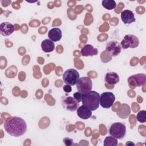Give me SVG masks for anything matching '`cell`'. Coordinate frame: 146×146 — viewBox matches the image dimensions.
<instances>
[{
    "label": "cell",
    "instance_id": "2e32d148",
    "mask_svg": "<svg viewBox=\"0 0 146 146\" xmlns=\"http://www.w3.org/2000/svg\"><path fill=\"white\" fill-rule=\"evenodd\" d=\"M105 81L110 84H115L119 82V76L115 72H107L105 76Z\"/></svg>",
    "mask_w": 146,
    "mask_h": 146
},
{
    "label": "cell",
    "instance_id": "d6986e66",
    "mask_svg": "<svg viewBox=\"0 0 146 146\" xmlns=\"http://www.w3.org/2000/svg\"><path fill=\"white\" fill-rule=\"evenodd\" d=\"M117 143H118L117 139L111 136H107L104 139L103 145L104 146H116L117 145Z\"/></svg>",
    "mask_w": 146,
    "mask_h": 146
},
{
    "label": "cell",
    "instance_id": "ba28073f",
    "mask_svg": "<svg viewBox=\"0 0 146 146\" xmlns=\"http://www.w3.org/2000/svg\"><path fill=\"white\" fill-rule=\"evenodd\" d=\"M115 100V95L111 92H105L100 95L99 104L103 108L108 109L111 107Z\"/></svg>",
    "mask_w": 146,
    "mask_h": 146
},
{
    "label": "cell",
    "instance_id": "603a6c76",
    "mask_svg": "<svg viewBox=\"0 0 146 146\" xmlns=\"http://www.w3.org/2000/svg\"><path fill=\"white\" fill-rule=\"evenodd\" d=\"M63 89L64 90V91L66 93H69V92H71V91H72V88L71 87L70 85H68V84H66V85H64L63 87Z\"/></svg>",
    "mask_w": 146,
    "mask_h": 146
},
{
    "label": "cell",
    "instance_id": "5bb4252c",
    "mask_svg": "<svg viewBox=\"0 0 146 146\" xmlns=\"http://www.w3.org/2000/svg\"><path fill=\"white\" fill-rule=\"evenodd\" d=\"M78 116L82 119H88L92 115V111L90 110L86 106L82 105L78 108L76 110Z\"/></svg>",
    "mask_w": 146,
    "mask_h": 146
},
{
    "label": "cell",
    "instance_id": "3957f363",
    "mask_svg": "<svg viewBox=\"0 0 146 146\" xmlns=\"http://www.w3.org/2000/svg\"><path fill=\"white\" fill-rule=\"evenodd\" d=\"M109 133L111 136L117 139H122L126 134L125 125L121 122L113 123L109 128Z\"/></svg>",
    "mask_w": 146,
    "mask_h": 146
},
{
    "label": "cell",
    "instance_id": "7402d4cb",
    "mask_svg": "<svg viewBox=\"0 0 146 146\" xmlns=\"http://www.w3.org/2000/svg\"><path fill=\"white\" fill-rule=\"evenodd\" d=\"M81 96H82V94L79 92H75L74 94V95H73V97L74 98V99L78 102V103H80L81 102Z\"/></svg>",
    "mask_w": 146,
    "mask_h": 146
},
{
    "label": "cell",
    "instance_id": "ac0fdd59",
    "mask_svg": "<svg viewBox=\"0 0 146 146\" xmlns=\"http://www.w3.org/2000/svg\"><path fill=\"white\" fill-rule=\"evenodd\" d=\"M104 8L108 10L114 9L116 7V3L114 0H103L102 2Z\"/></svg>",
    "mask_w": 146,
    "mask_h": 146
},
{
    "label": "cell",
    "instance_id": "4fadbf2b",
    "mask_svg": "<svg viewBox=\"0 0 146 146\" xmlns=\"http://www.w3.org/2000/svg\"><path fill=\"white\" fill-rule=\"evenodd\" d=\"M80 53L83 56H92L94 55H96L98 53V49L94 48L92 45L87 44L82 47L80 50Z\"/></svg>",
    "mask_w": 146,
    "mask_h": 146
},
{
    "label": "cell",
    "instance_id": "8fae6325",
    "mask_svg": "<svg viewBox=\"0 0 146 146\" xmlns=\"http://www.w3.org/2000/svg\"><path fill=\"white\" fill-rule=\"evenodd\" d=\"M14 26L10 22H2L0 25V33L3 36L11 35L14 32Z\"/></svg>",
    "mask_w": 146,
    "mask_h": 146
},
{
    "label": "cell",
    "instance_id": "7c38bea8",
    "mask_svg": "<svg viewBox=\"0 0 146 146\" xmlns=\"http://www.w3.org/2000/svg\"><path fill=\"white\" fill-rule=\"evenodd\" d=\"M121 21L125 25H129L136 21L133 13L130 10H124L121 13Z\"/></svg>",
    "mask_w": 146,
    "mask_h": 146
},
{
    "label": "cell",
    "instance_id": "cb8c5ba5",
    "mask_svg": "<svg viewBox=\"0 0 146 146\" xmlns=\"http://www.w3.org/2000/svg\"><path fill=\"white\" fill-rule=\"evenodd\" d=\"M125 145H135V144L133 143H132L131 141H128V142H127L126 143V144H125Z\"/></svg>",
    "mask_w": 146,
    "mask_h": 146
},
{
    "label": "cell",
    "instance_id": "6da1fadb",
    "mask_svg": "<svg viewBox=\"0 0 146 146\" xmlns=\"http://www.w3.org/2000/svg\"><path fill=\"white\" fill-rule=\"evenodd\" d=\"M5 131L10 136L20 137L27 131L26 123L23 119L18 116H11L3 123Z\"/></svg>",
    "mask_w": 146,
    "mask_h": 146
},
{
    "label": "cell",
    "instance_id": "ffe728a7",
    "mask_svg": "<svg viewBox=\"0 0 146 146\" xmlns=\"http://www.w3.org/2000/svg\"><path fill=\"white\" fill-rule=\"evenodd\" d=\"M136 119L140 123H145L146 121V111L145 110L139 111L136 115Z\"/></svg>",
    "mask_w": 146,
    "mask_h": 146
},
{
    "label": "cell",
    "instance_id": "44dd1931",
    "mask_svg": "<svg viewBox=\"0 0 146 146\" xmlns=\"http://www.w3.org/2000/svg\"><path fill=\"white\" fill-rule=\"evenodd\" d=\"M63 143L66 146H71L74 145L73 140L68 137H65L63 139Z\"/></svg>",
    "mask_w": 146,
    "mask_h": 146
},
{
    "label": "cell",
    "instance_id": "277c9868",
    "mask_svg": "<svg viewBox=\"0 0 146 146\" xmlns=\"http://www.w3.org/2000/svg\"><path fill=\"white\" fill-rule=\"evenodd\" d=\"M79 74L74 68L67 70L63 74V80L64 83L70 86H74L79 79Z\"/></svg>",
    "mask_w": 146,
    "mask_h": 146
},
{
    "label": "cell",
    "instance_id": "30bf717a",
    "mask_svg": "<svg viewBox=\"0 0 146 146\" xmlns=\"http://www.w3.org/2000/svg\"><path fill=\"white\" fill-rule=\"evenodd\" d=\"M121 50L120 44L116 40H111L109 42L107 46L105 52L110 56H116L118 55Z\"/></svg>",
    "mask_w": 146,
    "mask_h": 146
},
{
    "label": "cell",
    "instance_id": "5b68a950",
    "mask_svg": "<svg viewBox=\"0 0 146 146\" xmlns=\"http://www.w3.org/2000/svg\"><path fill=\"white\" fill-rule=\"evenodd\" d=\"M76 85L78 91L82 94H86L91 91L92 88V82L91 79L86 76L79 78Z\"/></svg>",
    "mask_w": 146,
    "mask_h": 146
},
{
    "label": "cell",
    "instance_id": "8992f818",
    "mask_svg": "<svg viewBox=\"0 0 146 146\" xmlns=\"http://www.w3.org/2000/svg\"><path fill=\"white\" fill-rule=\"evenodd\" d=\"M62 107L67 111L71 112L76 111L79 103H78L74 97L65 95L62 97Z\"/></svg>",
    "mask_w": 146,
    "mask_h": 146
},
{
    "label": "cell",
    "instance_id": "9c48e42d",
    "mask_svg": "<svg viewBox=\"0 0 146 146\" xmlns=\"http://www.w3.org/2000/svg\"><path fill=\"white\" fill-rule=\"evenodd\" d=\"M128 82L131 88L144 86L146 82V75L144 74H137L130 76L128 78Z\"/></svg>",
    "mask_w": 146,
    "mask_h": 146
},
{
    "label": "cell",
    "instance_id": "9a60e30c",
    "mask_svg": "<svg viewBox=\"0 0 146 146\" xmlns=\"http://www.w3.org/2000/svg\"><path fill=\"white\" fill-rule=\"evenodd\" d=\"M62 36L61 30L58 27H54L49 30L48 33V37L49 39L52 42L59 41Z\"/></svg>",
    "mask_w": 146,
    "mask_h": 146
},
{
    "label": "cell",
    "instance_id": "7a4b0ae2",
    "mask_svg": "<svg viewBox=\"0 0 146 146\" xmlns=\"http://www.w3.org/2000/svg\"><path fill=\"white\" fill-rule=\"evenodd\" d=\"M81 102L83 105L86 106L92 111H95L100 105V94L95 91H91L86 94H82Z\"/></svg>",
    "mask_w": 146,
    "mask_h": 146
},
{
    "label": "cell",
    "instance_id": "52a82bcc",
    "mask_svg": "<svg viewBox=\"0 0 146 146\" xmlns=\"http://www.w3.org/2000/svg\"><path fill=\"white\" fill-rule=\"evenodd\" d=\"M139 44V38L132 34L125 35L120 43L121 47L123 49L128 48H134L137 47Z\"/></svg>",
    "mask_w": 146,
    "mask_h": 146
},
{
    "label": "cell",
    "instance_id": "e0dca14e",
    "mask_svg": "<svg viewBox=\"0 0 146 146\" xmlns=\"http://www.w3.org/2000/svg\"><path fill=\"white\" fill-rule=\"evenodd\" d=\"M41 47L44 52H50L54 50L55 45L54 42L50 39H46L42 42Z\"/></svg>",
    "mask_w": 146,
    "mask_h": 146
}]
</instances>
